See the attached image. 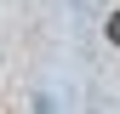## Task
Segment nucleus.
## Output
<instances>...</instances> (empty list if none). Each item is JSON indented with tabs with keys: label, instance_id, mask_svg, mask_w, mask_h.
<instances>
[{
	"label": "nucleus",
	"instance_id": "1",
	"mask_svg": "<svg viewBox=\"0 0 120 114\" xmlns=\"http://www.w3.org/2000/svg\"><path fill=\"white\" fill-rule=\"evenodd\" d=\"M109 40H114V46H120V11H114V17H109Z\"/></svg>",
	"mask_w": 120,
	"mask_h": 114
}]
</instances>
